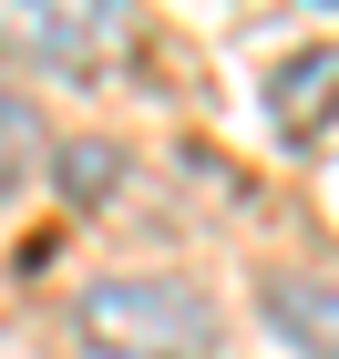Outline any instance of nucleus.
Here are the masks:
<instances>
[{"mask_svg":"<svg viewBox=\"0 0 339 359\" xmlns=\"http://www.w3.org/2000/svg\"><path fill=\"white\" fill-rule=\"evenodd\" d=\"M267 329L288 339V359H339V277H309V267H278L257 287Z\"/></svg>","mask_w":339,"mask_h":359,"instance_id":"nucleus-3","label":"nucleus"},{"mask_svg":"<svg viewBox=\"0 0 339 359\" xmlns=\"http://www.w3.org/2000/svg\"><path fill=\"white\" fill-rule=\"evenodd\" d=\"M113 41H124L113 0H0V62H62V72H83Z\"/></svg>","mask_w":339,"mask_h":359,"instance_id":"nucleus-2","label":"nucleus"},{"mask_svg":"<svg viewBox=\"0 0 339 359\" xmlns=\"http://www.w3.org/2000/svg\"><path fill=\"white\" fill-rule=\"evenodd\" d=\"M31 154H41V113H31V93L0 83V195L31 175Z\"/></svg>","mask_w":339,"mask_h":359,"instance_id":"nucleus-5","label":"nucleus"},{"mask_svg":"<svg viewBox=\"0 0 339 359\" xmlns=\"http://www.w3.org/2000/svg\"><path fill=\"white\" fill-rule=\"evenodd\" d=\"M72 339L83 359H216L226 318L196 277H103L72 298Z\"/></svg>","mask_w":339,"mask_h":359,"instance_id":"nucleus-1","label":"nucleus"},{"mask_svg":"<svg viewBox=\"0 0 339 359\" xmlns=\"http://www.w3.org/2000/svg\"><path fill=\"white\" fill-rule=\"evenodd\" d=\"M329 113H339V41H309V52L278 62V83H267V123H278L288 144H309Z\"/></svg>","mask_w":339,"mask_h":359,"instance_id":"nucleus-4","label":"nucleus"},{"mask_svg":"<svg viewBox=\"0 0 339 359\" xmlns=\"http://www.w3.org/2000/svg\"><path fill=\"white\" fill-rule=\"evenodd\" d=\"M113 165H124L113 144H72V154H62V195H83V205H103V195H113Z\"/></svg>","mask_w":339,"mask_h":359,"instance_id":"nucleus-6","label":"nucleus"}]
</instances>
